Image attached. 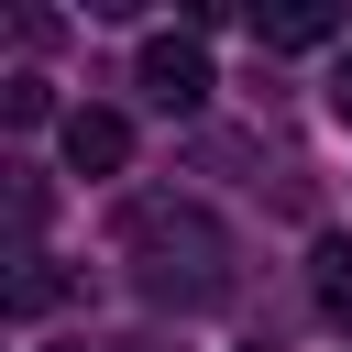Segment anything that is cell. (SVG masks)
I'll list each match as a JSON object with an SVG mask.
<instances>
[{
	"label": "cell",
	"mask_w": 352,
	"mask_h": 352,
	"mask_svg": "<svg viewBox=\"0 0 352 352\" xmlns=\"http://www.w3.org/2000/svg\"><path fill=\"white\" fill-rule=\"evenodd\" d=\"M121 253H132V275H143V297H176V308H220L231 297V275H220V220L209 209H165V198H143L132 220H121Z\"/></svg>",
	"instance_id": "cell-1"
},
{
	"label": "cell",
	"mask_w": 352,
	"mask_h": 352,
	"mask_svg": "<svg viewBox=\"0 0 352 352\" xmlns=\"http://www.w3.org/2000/svg\"><path fill=\"white\" fill-rule=\"evenodd\" d=\"M253 33H264L275 55H308V44H330V33H341V11H253Z\"/></svg>",
	"instance_id": "cell-4"
},
{
	"label": "cell",
	"mask_w": 352,
	"mask_h": 352,
	"mask_svg": "<svg viewBox=\"0 0 352 352\" xmlns=\"http://www.w3.org/2000/svg\"><path fill=\"white\" fill-rule=\"evenodd\" d=\"M0 110H11V121H44V110H55V88H44V77H11V88H0Z\"/></svg>",
	"instance_id": "cell-7"
},
{
	"label": "cell",
	"mask_w": 352,
	"mask_h": 352,
	"mask_svg": "<svg viewBox=\"0 0 352 352\" xmlns=\"http://www.w3.org/2000/svg\"><path fill=\"white\" fill-rule=\"evenodd\" d=\"M308 264H319V275H308V286H319V308H330V319H352V231H330Z\"/></svg>",
	"instance_id": "cell-5"
},
{
	"label": "cell",
	"mask_w": 352,
	"mask_h": 352,
	"mask_svg": "<svg viewBox=\"0 0 352 352\" xmlns=\"http://www.w3.org/2000/svg\"><path fill=\"white\" fill-rule=\"evenodd\" d=\"M121 352H165V341H121Z\"/></svg>",
	"instance_id": "cell-9"
},
{
	"label": "cell",
	"mask_w": 352,
	"mask_h": 352,
	"mask_svg": "<svg viewBox=\"0 0 352 352\" xmlns=\"http://www.w3.org/2000/svg\"><path fill=\"white\" fill-rule=\"evenodd\" d=\"M66 165L77 176H121L132 165V121L121 110H66Z\"/></svg>",
	"instance_id": "cell-3"
},
{
	"label": "cell",
	"mask_w": 352,
	"mask_h": 352,
	"mask_svg": "<svg viewBox=\"0 0 352 352\" xmlns=\"http://www.w3.org/2000/svg\"><path fill=\"white\" fill-rule=\"evenodd\" d=\"M55 297H66V275H55V264H22V286H11V319H44Z\"/></svg>",
	"instance_id": "cell-6"
},
{
	"label": "cell",
	"mask_w": 352,
	"mask_h": 352,
	"mask_svg": "<svg viewBox=\"0 0 352 352\" xmlns=\"http://www.w3.org/2000/svg\"><path fill=\"white\" fill-rule=\"evenodd\" d=\"M330 110L352 121V44H341V66H330Z\"/></svg>",
	"instance_id": "cell-8"
},
{
	"label": "cell",
	"mask_w": 352,
	"mask_h": 352,
	"mask_svg": "<svg viewBox=\"0 0 352 352\" xmlns=\"http://www.w3.org/2000/svg\"><path fill=\"white\" fill-rule=\"evenodd\" d=\"M132 77H143L154 110H198V99H209V44H198V33H154Z\"/></svg>",
	"instance_id": "cell-2"
}]
</instances>
